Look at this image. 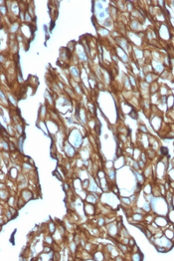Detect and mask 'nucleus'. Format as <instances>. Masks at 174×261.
<instances>
[{
  "mask_svg": "<svg viewBox=\"0 0 174 261\" xmlns=\"http://www.w3.org/2000/svg\"><path fill=\"white\" fill-rule=\"evenodd\" d=\"M171 205H172V207L174 208V194H173V198H172V203H171Z\"/></svg>",
  "mask_w": 174,
  "mask_h": 261,
  "instance_id": "15",
  "label": "nucleus"
},
{
  "mask_svg": "<svg viewBox=\"0 0 174 261\" xmlns=\"http://www.w3.org/2000/svg\"><path fill=\"white\" fill-rule=\"evenodd\" d=\"M163 235L168 238V239H170L171 241L174 242V228H165V229H163Z\"/></svg>",
  "mask_w": 174,
  "mask_h": 261,
  "instance_id": "5",
  "label": "nucleus"
},
{
  "mask_svg": "<svg viewBox=\"0 0 174 261\" xmlns=\"http://www.w3.org/2000/svg\"><path fill=\"white\" fill-rule=\"evenodd\" d=\"M171 165H172V169H174V159L171 160Z\"/></svg>",
  "mask_w": 174,
  "mask_h": 261,
  "instance_id": "14",
  "label": "nucleus"
},
{
  "mask_svg": "<svg viewBox=\"0 0 174 261\" xmlns=\"http://www.w3.org/2000/svg\"><path fill=\"white\" fill-rule=\"evenodd\" d=\"M159 83L158 82H154L152 83V84L149 85V92H150V95L152 94H156V93H158V90H159Z\"/></svg>",
  "mask_w": 174,
  "mask_h": 261,
  "instance_id": "7",
  "label": "nucleus"
},
{
  "mask_svg": "<svg viewBox=\"0 0 174 261\" xmlns=\"http://www.w3.org/2000/svg\"><path fill=\"white\" fill-rule=\"evenodd\" d=\"M166 106H167L168 110H172L174 108V95L170 94L167 96V99H166Z\"/></svg>",
  "mask_w": 174,
  "mask_h": 261,
  "instance_id": "6",
  "label": "nucleus"
},
{
  "mask_svg": "<svg viewBox=\"0 0 174 261\" xmlns=\"http://www.w3.org/2000/svg\"><path fill=\"white\" fill-rule=\"evenodd\" d=\"M157 34L158 37L164 41H168L171 38L170 28L166 23L159 24V27H157Z\"/></svg>",
  "mask_w": 174,
  "mask_h": 261,
  "instance_id": "2",
  "label": "nucleus"
},
{
  "mask_svg": "<svg viewBox=\"0 0 174 261\" xmlns=\"http://www.w3.org/2000/svg\"><path fill=\"white\" fill-rule=\"evenodd\" d=\"M158 77H159V75H157L156 73L154 72H151V73H147V74H145V77H144V81L147 83V84H152V83L154 82H157L158 80Z\"/></svg>",
  "mask_w": 174,
  "mask_h": 261,
  "instance_id": "4",
  "label": "nucleus"
},
{
  "mask_svg": "<svg viewBox=\"0 0 174 261\" xmlns=\"http://www.w3.org/2000/svg\"><path fill=\"white\" fill-rule=\"evenodd\" d=\"M142 191L144 194H152V185L150 184H146L142 189Z\"/></svg>",
  "mask_w": 174,
  "mask_h": 261,
  "instance_id": "8",
  "label": "nucleus"
},
{
  "mask_svg": "<svg viewBox=\"0 0 174 261\" xmlns=\"http://www.w3.org/2000/svg\"><path fill=\"white\" fill-rule=\"evenodd\" d=\"M139 130H140V133H142V134H148V130H147V128L144 126V125H140Z\"/></svg>",
  "mask_w": 174,
  "mask_h": 261,
  "instance_id": "11",
  "label": "nucleus"
},
{
  "mask_svg": "<svg viewBox=\"0 0 174 261\" xmlns=\"http://www.w3.org/2000/svg\"><path fill=\"white\" fill-rule=\"evenodd\" d=\"M130 117L132 118V119H135V120H137L138 119V115H137V110H134L133 109L132 112H130Z\"/></svg>",
  "mask_w": 174,
  "mask_h": 261,
  "instance_id": "12",
  "label": "nucleus"
},
{
  "mask_svg": "<svg viewBox=\"0 0 174 261\" xmlns=\"http://www.w3.org/2000/svg\"><path fill=\"white\" fill-rule=\"evenodd\" d=\"M132 260H135V261H139V260H142L143 259V255L141 254V252H135V253H132Z\"/></svg>",
  "mask_w": 174,
  "mask_h": 261,
  "instance_id": "10",
  "label": "nucleus"
},
{
  "mask_svg": "<svg viewBox=\"0 0 174 261\" xmlns=\"http://www.w3.org/2000/svg\"><path fill=\"white\" fill-rule=\"evenodd\" d=\"M154 223L159 228H161V229H165V228L168 227L169 220H168L167 216H165V215H156L155 219H154Z\"/></svg>",
  "mask_w": 174,
  "mask_h": 261,
  "instance_id": "3",
  "label": "nucleus"
},
{
  "mask_svg": "<svg viewBox=\"0 0 174 261\" xmlns=\"http://www.w3.org/2000/svg\"><path fill=\"white\" fill-rule=\"evenodd\" d=\"M167 218L169 220V223L174 225V208H170L167 213Z\"/></svg>",
  "mask_w": 174,
  "mask_h": 261,
  "instance_id": "9",
  "label": "nucleus"
},
{
  "mask_svg": "<svg viewBox=\"0 0 174 261\" xmlns=\"http://www.w3.org/2000/svg\"><path fill=\"white\" fill-rule=\"evenodd\" d=\"M135 244H137V243H135L134 240H133L132 238L129 237V241H128V246H129V248H132V246H134Z\"/></svg>",
  "mask_w": 174,
  "mask_h": 261,
  "instance_id": "13",
  "label": "nucleus"
},
{
  "mask_svg": "<svg viewBox=\"0 0 174 261\" xmlns=\"http://www.w3.org/2000/svg\"><path fill=\"white\" fill-rule=\"evenodd\" d=\"M150 114H151V117H150L151 127H152V129L154 130L155 132H160L163 125L162 117H161V115H158V114H152V113H150Z\"/></svg>",
  "mask_w": 174,
  "mask_h": 261,
  "instance_id": "1",
  "label": "nucleus"
}]
</instances>
